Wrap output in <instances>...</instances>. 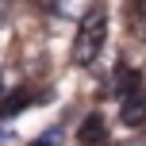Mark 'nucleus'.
Segmentation results:
<instances>
[{
  "label": "nucleus",
  "instance_id": "f257e3e1",
  "mask_svg": "<svg viewBox=\"0 0 146 146\" xmlns=\"http://www.w3.org/2000/svg\"><path fill=\"white\" fill-rule=\"evenodd\" d=\"M104 42H108V12L96 8V12L85 15V19L77 23V31H73V46H69L73 66H81V69L92 66V62L104 54Z\"/></svg>",
  "mask_w": 146,
  "mask_h": 146
},
{
  "label": "nucleus",
  "instance_id": "6e6552de",
  "mask_svg": "<svg viewBox=\"0 0 146 146\" xmlns=\"http://www.w3.org/2000/svg\"><path fill=\"white\" fill-rule=\"evenodd\" d=\"M0 139H8V127H4V123H0Z\"/></svg>",
  "mask_w": 146,
  "mask_h": 146
},
{
  "label": "nucleus",
  "instance_id": "423d86ee",
  "mask_svg": "<svg viewBox=\"0 0 146 146\" xmlns=\"http://www.w3.org/2000/svg\"><path fill=\"white\" fill-rule=\"evenodd\" d=\"M127 31L135 42H146V0H135L127 8Z\"/></svg>",
  "mask_w": 146,
  "mask_h": 146
},
{
  "label": "nucleus",
  "instance_id": "f03ea898",
  "mask_svg": "<svg viewBox=\"0 0 146 146\" xmlns=\"http://www.w3.org/2000/svg\"><path fill=\"white\" fill-rule=\"evenodd\" d=\"M77 146H108V123L100 111H88L77 127Z\"/></svg>",
  "mask_w": 146,
  "mask_h": 146
},
{
  "label": "nucleus",
  "instance_id": "20e7f679",
  "mask_svg": "<svg viewBox=\"0 0 146 146\" xmlns=\"http://www.w3.org/2000/svg\"><path fill=\"white\" fill-rule=\"evenodd\" d=\"M96 8H100L96 0H50V12H54V15H62V19H77V23L85 19V15H92Z\"/></svg>",
  "mask_w": 146,
  "mask_h": 146
},
{
  "label": "nucleus",
  "instance_id": "7ed1b4c3",
  "mask_svg": "<svg viewBox=\"0 0 146 146\" xmlns=\"http://www.w3.org/2000/svg\"><path fill=\"white\" fill-rule=\"evenodd\" d=\"M119 119H123L127 127H142L146 123V88H139V92L127 96V100H119Z\"/></svg>",
  "mask_w": 146,
  "mask_h": 146
},
{
  "label": "nucleus",
  "instance_id": "0eeeda50",
  "mask_svg": "<svg viewBox=\"0 0 146 146\" xmlns=\"http://www.w3.org/2000/svg\"><path fill=\"white\" fill-rule=\"evenodd\" d=\"M27 104H35V96H8V100L0 104V115H12V111H23Z\"/></svg>",
  "mask_w": 146,
  "mask_h": 146
},
{
  "label": "nucleus",
  "instance_id": "39448f33",
  "mask_svg": "<svg viewBox=\"0 0 146 146\" xmlns=\"http://www.w3.org/2000/svg\"><path fill=\"white\" fill-rule=\"evenodd\" d=\"M135 92H139V69L135 66H115V73H111V96L127 100Z\"/></svg>",
  "mask_w": 146,
  "mask_h": 146
}]
</instances>
